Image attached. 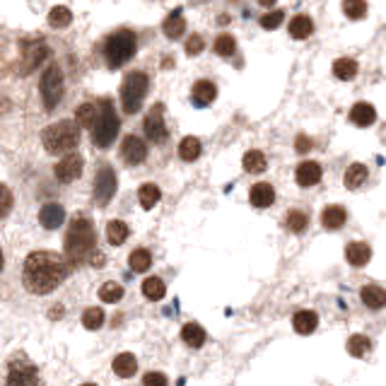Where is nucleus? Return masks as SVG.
I'll return each mask as SVG.
<instances>
[{
  "instance_id": "1",
  "label": "nucleus",
  "mask_w": 386,
  "mask_h": 386,
  "mask_svg": "<svg viewBox=\"0 0 386 386\" xmlns=\"http://www.w3.org/2000/svg\"><path fill=\"white\" fill-rule=\"evenodd\" d=\"M68 275V258L56 251H34L24 258L22 283L31 295L54 293Z\"/></svg>"
},
{
  "instance_id": "2",
  "label": "nucleus",
  "mask_w": 386,
  "mask_h": 386,
  "mask_svg": "<svg viewBox=\"0 0 386 386\" xmlns=\"http://www.w3.org/2000/svg\"><path fill=\"white\" fill-rule=\"evenodd\" d=\"M94 254V227L87 218H75L66 234L68 263H85Z\"/></svg>"
},
{
  "instance_id": "3",
  "label": "nucleus",
  "mask_w": 386,
  "mask_h": 386,
  "mask_svg": "<svg viewBox=\"0 0 386 386\" xmlns=\"http://www.w3.org/2000/svg\"><path fill=\"white\" fill-rule=\"evenodd\" d=\"M41 141L51 155H66L80 141V126L78 121H59L41 133Z\"/></svg>"
},
{
  "instance_id": "4",
  "label": "nucleus",
  "mask_w": 386,
  "mask_h": 386,
  "mask_svg": "<svg viewBox=\"0 0 386 386\" xmlns=\"http://www.w3.org/2000/svg\"><path fill=\"white\" fill-rule=\"evenodd\" d=\"M136 49H138L136 34H133L131 29H118V31H113L109 39H106L104 56H106V61H109L111 68H118V66H123V63H128L133 59Z\"/></svg>"
},
{
  "instance_id": "5",
  "label": "nucleus",
  "mask_w": 386,
  "mask_h": 386,
  "mask_svg": "<svg viewBox=\"0 0 386 386\" xmlns=\"http://www.w3.org/2000/svg\"><path fill=\"white\" fill-rule=\"evenodd\" d=\"M145 94H148V75L141 71H133L126 75L121 85V106L126 113H136L141 109Z\"/></svg>"
},
{
  "instance_id": "6",
  "label": "nucleus",
  "mask_w": 386,
  "mask_h": 386,
  "mask_svg": "<svg viewBox=\"0 0 386 386\" xmlns=\"http://www.w3.org/2000/svg\"><path fill=\"white\" fill-rule=\"evenodd\" d=\"M118 128H121V123H118V116H116V111H113L111 102H102L99 118H97V123H94V128H92L94 145H97V148H109V145L116 141Z\"/></svg>"
},
{
  "instance_id": "7",
  "label": "nucleus",
  "mask_w": 386,
  "mask_h": 386,
  "mask_svg": "<svg viewBox=\"0 0 386 386\" xmlns=\"http://www.w3.org/2000/svg\"><path fill=\"white\" fill-rule=\"evenodd\" d=\"M41 99L49 111L56 109L63 99V71L59 66H49L41 75Z\"/></svg>"
},
{
  "instance_id": "8",
  "label": "nucleus",
  "mask_w": 386,
  "mask_h": 386,
  "mask_svg": "<svg viewBox=\"0 0 386 386\" xmlns=\"http://www.w3.org/2000/svg\"><path fill=\"white\" fill-rule=\"evenodd\" d=\"M113 193H116V172L104 164L94 179V200L99 205H106L113 198Z\"/></svg>"
},
{
  "instance_id": "9",
  "label": "nucleus",
  "mask_w": 386,
  "mask_h": 386,
  "mask_svg": "<svg viewBox=\"0 0 386 386\" xmlns=\"http://www.w3.org/2000/svg\"><path fill=\"white\" fill-rule=\"evenodd\" d=\"M49 59V46L46 44H27L24 46V54H22V61H20V73L22 75H29L39 68V63H44Z\"/></svg>"
},
{
  "instance_id": "10",
  "label": "nucleus",
  "mask_w": 386,
  "mask_h": 386,
  "mask_svg": "<svg viewBox=\"0 0 386 386\" xmlns=\"http://www.w3.org/2000/svg\"><path fill=\"white\" fill-rule=\"evenodd\" d=\"M8 386H39V372L29 362H12L8 375Z\"/></svg>"
},
{
  "instance_id": "11",
  "label": "nucleus",
  "mask_w": 386,
  "mask_h": 386,
  "mask_svg": "<svg viewBox=\"0 0 386 386\" xmlns=\"http://www.w3.org/2000/svg\"><path fill=\"white\" fill-rule=\"evenodd\" d=\"M82 157L80 155H75V153H68L63 160L56 164V179L59 181H63V183H71V181H75L78 176L82 174Z\"/></svg>"
},
{
  "instance_id": "12",
  "label": "nucleus",
  "mask_w": 386,
  "mask_h": 386,
  "mask_svg": "<svg viewBox=\"0 0 386 386\" xmlns=\"http://www.w3.org/2000/svg\"><path fill=\"white\" fill-rule=\"evenodd\" d=\"M145 136L153 143L167 141V126H164V118H162V106H155V109L148 113V118H145Z\"/></svg>"
},
{
  "instance_id": "13",
  "label": "nucleus",
  "mask_w": 386,
  "mask_h": 386,
  "mask_svg": "<svg viewBox=\"0 0 386 386\" xmlns=\"http://www.w3.org/2000/svg\"><path fill=\"white\" fill-rule=\"evenodd\" d=\"M121 155L128 164H141L148 157V148L138 136H128L121 145Z\"/></svg>"
},
{
  "instance_id": "14",
  "label": "nucleus",
  "mask_w": 386,
  "mask_h": 386,
  "mask_svg": "<svg viewBox=\"0 0 386 386\" xmlns=\"http://www.w3.org/2000/svg\"><path fill=\"white\" fill-rule=\"evenodd\" d=\"M63 220H66V210H63V205L59 203H46L39 210V223L46 227V230H59Z\"/></svg>"
},
{
  "instance_id": "15",
  "label": "nucleus",
  "mask_w": 386,
  "mask_h": 386,
  "mask_svg": "<svg viewBox=\"0 0 386 386\" xmlns=\"http://www.w3.org/2000/svg\"><path fill=\"white\" fill-rule=\"evenodd\" d=\"M350 121L360 126V128H367V126H372L377 121V111H375V106L372 104H367V102H357L355 106H352V111H350Z\"/></svg>"
},
{
  "instance_id": "16",
  "label": "nucleus",
  "mask_w": 386,
  "mask_h": 386,
  "mask_svg": "<svg viewBox=\"0 0 386 386\" xmlns=\"http://www.w3.org/2000/svg\"><path fill=\"white\" fill-rule=\"evenodd\" d=\"M321 181V167L316 162H302L300 167H297V183L300 186H314V183Z\"/></svg>"
},
{
  "instance_id": "17",
  "label": "nucleus",
  "mask_w": 386,
  "mask_h": 386,
  "mask_svg": "<svg viewBox=\"0 0 386 386\" xmlns=\"http://www.w3.org/2000/svg\"><path fill=\"white\" fill-rule=\"evenodd\" d=\"M347 220V213L343 205H328L321 213V223H324L326 230H340Z\"/></svg>"
},
{
  "instance_id": "18",
  "label": "nucleus",
  "mask_w": 386,
  "mask_h": 386,
  "mask_svg": "<svg viewBox=\"0 0 386 386\" xmlns=\"http://www.w3.org/2000/svg\"><path fill=\"white\" fill-rule=\"evenodd\" d=\"M273 198H275V191L270 183H256V186H251V191H249L251 205H256V208H268L273 203Z\"/></svg>"
},
{
  "instance_id": "19",
  "label": "nucleus",
  "mask_w": 386,
  "mask_h": 386,
  "mask_svg": "<svg viewBox=\"0 0 386 386\" xmlns=\"http://www.w3.org/2000/svg\"><path fill=\"white\" fill-rule=\"evenodd\" d=\"M345 256H347V263H352L355 268H362V265L370 261L372 249L365 242H352V244H347Z\"/></svg>"
},
{
  "instance_id": "20",
  "label": "nucleus",
  "mask_w": 386,
  "mask_h": 386,
  "mask_svg": "<svg viewBox=\"0 0 386 386\" xmlns=\"http://www.w3.org/2000/svg\"><path fill=\"white\" fill-rule=\"evenodd\" d=\"M215 94H218V90H215V85L210 80H198L193 85V102H195V106H208L215 99Z\"/></svg>"
},
{
  "instance_id": "21",
  "label": "nucleus",
  "mask_w": 386,
  "mask_h": 386,
  "mask_svg": "<svg viewBox=\"0 0 386 386\" xmlns=\"http://www.w3.org/2000/svg\"><path fill=\"white\" fill-rule=\"evenodd\" d=\"M362 302L370 309H382L386 305V290L379 285H365L362 288Z\"/></svg>"
},
{
  "instance_id": "22",
  "label": "nucleus",
  "mask_w": 386,
  "mask_h": 386,
  "mask_svg": "<svg viewBox=\"0 0 386 386\" xmlns=\"http://www.w3.org/2000/svg\"><path fill=\"white\" fill-rule=\"evenodd\" d=\"M293 326H295L297 333L307 335V333H312L316 326H319V316H316L314 312H297L293 316Z\"/></svg>"
},
{
  "instance_id": "23",
  "label": "nucleus",
  "mask_w": 386,
  "mask_h": 386,
  "mask_svg": "<svg viewBox=\"0 0 386 386\" xmlns=\"http://www.w3.org/2000/svg\"><path fill=\"white\" fill-rule=\"evenodd\" d=\"M162 29H164V34H167L169 39H179V36L183 34V29H186V20H183V15L176 10V12H172V15L167 17V20H164Z\"/></svg>"
},
{
  "instance_id": "24",
  "label": "nucleus",
  "mask_w": 386,
  "mask_h": 386,
  "mask_svg": "<svg viewBox=\"0 0 386 386\" xmlns=\"http://www.w3.org/2000/svg\"><path fill=\"white\" fill-rule=\"evenodd\" d=\"M136 370H138V362H136V357H133L131 352H121V355L113 360V372H116L118 377L128 379V377L136 375Z\"/></svg>"
},
{
  "instance_id": "25",
  "label": "nucleus",
  "mask_w": 386,
  "mask_h": 386,
  "mask_svg": "<svg viewBox=\"0 0 386 386\" xmlns=\"http://www.w3.org/2000/svg\"><path fill=\"white\" fill-rule=\"evenodd\" d=\"M97 118H99V111L94 104H82L78 106V111H75V121H78V126H82V128H94Z\"/></svg>"
},
{
  "instance_id": "26",
  "label": "nucleus",
  "mask_w": 386,
  "mask_h": 386,
  "mask_svg": "<svg viewBox=\"0 0 386 386\" xmlns=\"http://www.w3.org/2000/svg\"><path fill=\"white\" fill-rule=\"evenodd\" d=\"M343 179H345V186L350 188V191H352V188H360L365 183V179H367V167H365V164H350V167L345 169Z\"/></svg>"
},
{
  "instance_id": "27",
  "label": "nucleus",
  "mask_w": 386,
  "mask_h": 386,
  "mask_svg": "<svg viewBox=\"0 0 386 386\" xmlns=\"http://www.w3.org/2000/svg\"><path fill=\"white\" fill-rule=\"evenodd\" d=\"M106 239H109L113 246L123 244L126 239H128V225L121 223V220H111V223L106 225Z\"/></svg>"
},
{
  "instance_id": "28",
  "label": "nucleus",
  "mask_w": 386,
  "mask_h": 386,
  "mask_svg": "<svg viewBox=\"0 0 386 386\" xmlns=\"http://www.w3.org/2000/svg\"><path fill=\"white\" fill-rule=\"evenodd\" d=\"M312 31H314V22L309 20L307 15H297L295 20L290 22V34H293L295 39H307Z\"/></svg>"
},
{
  "instance_id": "29",
  "label": "nucleus",
  "mask_w": 386,
  "mask_h": 386,
  "mask_svg": "<svg viewBox=\"0 0 386 386\" xmlns=\"http://www.w3.org/2000/svg\"><path fill=\"white\" fill-rule=\"evenodd\" d=\"M198 155H200V141L198 138H193V136H188V138H183L181 145H179V157L183 162H193V160H198Z\"/></svg>"
},
{
  "instance_id": "30",
  "label": "nucleus",
  "mask_w": 386,
  "mask_h": 386,
  "mask_svg": "<svg viewBox=\"0 0 386 386\" xmlns=\"http://www.w3.org/2000/svg\"><path fill=\"white\" fill-rule=\"evenodd\" d=\"M265 167H268V162H265V155L258 153V150H249V153L244 155V169L251 174H261L265 172Z\"/></svg>"
},
{
  "instance_id": "31",
  "label": "nucleus",
  "mask_w": 386,
  "mask_h": 386,
  "mask_svg": "<svg viewBox=\"0 0 386 386\" xmlns=\"http://www.w3.org/2000/svg\"><path fill=\"white\" fill-rule=\"evenodd\" d=\"M71 22H73V12L68 10L66 5H56V8L49 12V24L56 29H66Z\"/></svg>"
},
{
  "instance_id": "32",
  "label": "nucleus",
  "mask_w": 386,
  "mask_h": 386,
  "mask_svg": "<svg viewBox=\"0 0 386 386\" xmlns=\"http://www.w3.org/2000/svg\"><path fill=\"white\" fill-rule=\"evenodd\" d=\"M181 338L186 340V345L191 347H200L205 343V331L198 324H186L181 328Z\"/></svg>"
},
{
  "instance_id": "33",
  "label": "nucleus",
  "mask_w": 386,
  "mask_h": 386,
  "mask_svg": "<svg viewBox=\"0 0 386 386\" xmlns=\"http://www.w3.org/2000/svg\"><path fill=\"white\" fill-rule=\"evenodd\" d=\"M138 198H141V205L145 210H150V208L160 203V188L155 183H145V186H141V191H138Z\"/></svg>"
},
{
  "instance_id": "34",
  "label": "nucleus",
  "mask_w": 386,
  "mask_h": 386,
  "mask_svg": "<svg viewBox=\"0 0 386 386\" xmlns=\"http://www.w3.org/2000/svg\"><path fill=\"white\" fill-rule=\"evenodd\" d=\"M355 73H357V63L352 59H340L333 63V75L338 80H352Z\"/></svg>"
},
{
  "instance_id": "35",
  "label": "nucleus",
  "mask_w": 386,
  "mask_h": 386,
  "mask_svg": "<svg viewBox=\"0 0 386 386\" xmlns=\"http://www.w3.org/2000/svg\"><path fill=\"white\" fill-rule=\"evenodd\" d=\"M128 263H131V268L136 270V273H145V270H148L150 265H153V256H150L148 249H136V251L131 254Z\"/></svg>"
},
{
  "instance_id": "36",
  "label": "nucleus",
  "mask_w": 386,
  "mask_h": 386,
  "mask_svg": "<svg viewBox=\"0 0 386 386\" xmlns=\"http://www.w3.org/2000/svg\"><path fill=\"white\" fill-rule=\"evenodd\" d=\"M370 338L362 333H355V335H350V340H347V352L350 355H355V357H365L367 352H370Z\"/></svg>"
},
{
  "instance_id": "37",
  "label": "nucleus",
  "mask_w": 386,
  "mask_h": 386,
  "mask_svg": "<svg viewBox=\"0 0 386 386\" xmlns=\"http://www.w3.org/2000/svg\"><path fill=\"white\" fill-rule=\"evenodd\" d=\"M164 293H167V288H164L160 278H148V280L143 283V295L148 297V300H162Z\"/></svg>"
},
{
  "instance_id": "38",
  "label": "nucleus",
  "mask_w": 386,
  "mask_h": 386,
  "mask_svg": "<svg viewBox=\"0 0 386 386\" xmlns=\"http://www.w3.org/2000/svg\"><path fill=\"white\" fill-rule=\"evenodd\" d=\"M343 12L350 17V20H362V17L367 15V3L365 0H345Z\"/></svg>"
},
{
  "instance_id": "39",
  "label": "nucleus",
  "mask_w": 386,
  "mask_h": 386,
  "mask_svg": "<svg viewBox=\"0 0 386 386\" xmlns=\"http://www.w3.org/2000/svg\"><path fill=\"white\" fill-rule=\"evenodd\" d=\"M82 324H85V328L94 331V328H99L104 324V312L99 307H90L85 314H82Z\"/></svg>"
},
{
  "instance_id": "40",
  "label": "nucleus",
  "mask_w": 386,
  "mask_h": 386,
  "mask_svg": "<svg viewBox=\"0 0 386 386\" xmlns=\"http://www.w3.org/2000/svg\"><path fill=\"white\" fill-rule=\"evenodd\" d=\"M307 225H309V220H307V215L302 213V210H290L288 213V230L290 232H305L307 230Z\"/></svg>"
},
{
  "instance_id": "41",
  "label": "nucleus",
  "mask_w": 386,
  "mask_h": 386,
  "mask_svg": "<svg viewBox=\"0 0 386 386\" xmlns=\"http://www.w3.org/2000/svg\"><path fill=\"white\" fill-rule=\"evenodd\" d=\"M99 297H102V302H118L123 297V288L118 283H104Z\"/></svg>"
},
{
  "instance_id": "42",
  "label": "nucleus",
  "mask_w": 386,
  "mask_h": 386,
  "mask_svg": "<svg viewBox=\"0 0 386 386\" xmlns=\"http://www.w3.org/2000/svg\"><path fill=\"white\" fill-rule=\"evenodd\" d=\"M234 49H237V41H234V36L230 34H223L215 39V54L218 56H232Z\"/></svg>"
},
{
  "instance_id": "43",
  "label": "nucleus",
  "mask_w": 386,
  "mask_h": 386,
  "mask_svg": "<svg viewBox=\"0 0 386 386\" xmlns=\"http://www.w3.org/2000/svg\"><path fill=\"white\" fill-rule=\"evenodd\" d=\"M10 208H12V193L8 186L0 183V218H5L10 213Z\"/></svg>"
},
{
  "instance_id": "44",
  "label": "nucleus",
  "mask_w": 386,
  "mask_h": 386,
  "mask_svg": "<svg viewBox=\"0 0 386 386\" xmlns=\"http://www.w3.org/2000/svg\"><path fill=\"white\" fill-rule=\"evenodd\" d=\"M280 22H283V12H280V10L268 12V15H263V17H261L263 29H278V27H280Z\"/></svg>"
},
{
  "instance_id": "45",
  "label": "nucleus",
  "mask_w": 386,
  "mask_h": 386,
  "mask_svg": "<svg viewBox=\"0 0 386 386\" xmlns=\"http://www.w3.org/2000/svg\"><path fill=\"white\" fill-rule=\"evenodd\" d=\"M143 386H167V377L162 372H150V375H145Z\"/></svg>"
},
{
  "instance_id": "46",
  "label": "nucleus",
  "mask_w": 386,
  "mask_h": 386,
  "mask_svg": "<svg viewBox=\"0 0 386 386\" xmlns=\"http://www.w3.org/2000/svg\"><path fill=\"white\" fill-rule=\"evenodd\" d=\"M200 51H203V39H200L198 34H193L191 39H188V44H186V54L188 56H198Z\"/></svg>"
},
{
  "instance_id": "47",
  "label": "nucleus",
  "mask_w": 386,
  "mask_h": 386,
  "mask_svg": "<svg viewBox=\"0 0 386 386\" xmlns=\"http://www.w3.org/2000/svg\"><path fill=\"white\" fill-rule=\"evenodd\" d=\"M309 148H312V143H309L305 136H300V138H297V150H300V153H307Z\"/></svg>"
},
{
  "instance_id": "48",
  "label": "nucleus",
  "mask_w": 386,
  "mask_h": 386,
  "mask_svg": "<svg viewBox=\"0 0 386 386\" xmlns=\"http://www.w3.org/2000/svg\"><path fill=\"white\" fill-rule=\"evenodd\" d=\"M90 261H92V265H97V268H102V265H104V254H99V251H94V254L90 256Z\"/></svg>"
},
{
  "instance_id": "49",
  "label": "nucleus",
  "mask_w": 386,
  "mask_h": 386,
  "mask_svg": "<svg viewBox=\"0 0 386 386\" xmlns=\"http://www.w3.org/2000/svg\"><path fill=\"white\" fill-rule=\"evenodd\" d=\"M261 5H268L270 8V5H275V0H261Z\"/></svg>"
},
{
  "instance_id": "50",
  "label": "nucleus",
  "mask_w": 386,
  "mask_h": 386,
  "mask_svg": "<svg viewBox=\"0 0 386 386\" xmlns=\"http://www.w3.org/2000/svg\"><path fill=\"white\" fill-rule=\"evenodd\" d=\"M0 273H3V251H0Z\"/></svg>"
},
{
  "instance_id": "51",
  "label": "nucleus",
  "mask_w": 386,
  "mask_h": 386,
  "mask_svg": "<svg viewBox=\"0 0 386 386\" xmlns=\"http://www.w3.org/2000/svg\"><path fill=\"white\" fill-rule=\"evenodd\" d=\"M82 386H97V384H82Z\"/></svg>"
}]
</instances>
